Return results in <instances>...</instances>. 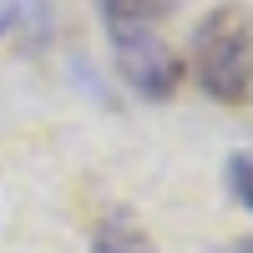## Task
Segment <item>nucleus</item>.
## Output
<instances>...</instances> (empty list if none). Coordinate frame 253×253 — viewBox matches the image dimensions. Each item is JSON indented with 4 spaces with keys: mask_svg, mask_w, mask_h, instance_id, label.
Here are the masks:
<instances>
[{
    "mask_svg": "<svg viewBox=\"0 0 253 253\" xmlns=\"http://www.w3.org/2000/svg\"><path fill=\"white\" fill-rule=\"evenodd\" d=\"M112 56L122 81L132 86L142 101H172L182 86V56L162 41V31H132V36H112Z\"/></svg>",
    "mask_w": 253,
    "mask_h": 253,
    "instance_id": "f03ea898",
    "label": "nucleus"
},
{
    "mask_svg": "<svg viewBox=\"0 0 253 253\" xmlns=\"http://www.w3.org/2000/svg\"><path fill=\"white\" fill-rule=\"evenodd\" d=\"M223 177H228V193H233V203L253 213V157H248V152H233V157L223 162Z\"/></svg>",
    "mask_w": 253,
    "mask_h": 253,
    "instance_id": "39448f33",
    "label": "nucleus"
},
{
    "mask_svg": "<svg viewBox=\"0 0 253 253\" xmlns=\"http://www.w3.org/2000/svg\"><path fill=\"white\" fill-rule=\"evenodd\" d=\"M26 10H31V0H0V36H10Z\"/></svg>",
    "mask_w": 253,
    "mask_h": 253,
    "instance_id": "423d86ee",
    "label": "nucleus"
},
{
    "mask_svg": "<svg viewBox=\"0 0 253 253\" xmlns=\"http://www.w3.org/2000/svg\"><path fill=\"white\" fill-rule=\"evenodd\" d=\"M177 5H182V0H96L101 26H107V41L112 36H132V31H157Z\"/></svg>",
    "mask_w": 253,
    "mask_h": 253,
    "instance_id": "7ed1b4c3",
    "label": "nucleus"
},
{
    "mask_svg": "<svg viewBox=\"0 0 253 253\" xmlns=\"http://www.w3.org/2000/svg\"><path fill=\"white\" fill-rule=\"evenodd\" d=\"M86 253H157V243L126 208H112V213L91 228V248Z\"/></svg>",
    "mask_w": 253,
    "mask_h": 253,
    "instance_id": "20e7f679",
    "label": "nucleus"
},
{
    "mask_svg": "<svg viewBox=\"0 0 253 253\" xmlns=\"http://www.w3.org/2000/svg\"><path fill=\"white\" fill-rule=\"evenodd\" d=\"M228 253H253V238H238V243L228 248Z\"/></svg>",
    "mask_w": 253,
    "mask_h": 253,
    "instance_id": "0eeeda50",
    "label": "nucleus"
},
{
    "mask_svg": "<svg viewBox=\"0 0 253 253\" xmlns=\"http://www.w3.org/2000/svg\"><path fill=\"white\" fill-rule=\"evenodd\" d=\"M187 71L218 107H253V5L248 0H218L198 15Z\"/></svg>",
    "mask_w": 253,
    "mask_h": 253,
    "instance_id": "f257e3e1",
    "label": "nucleus"
}]
</instances>
